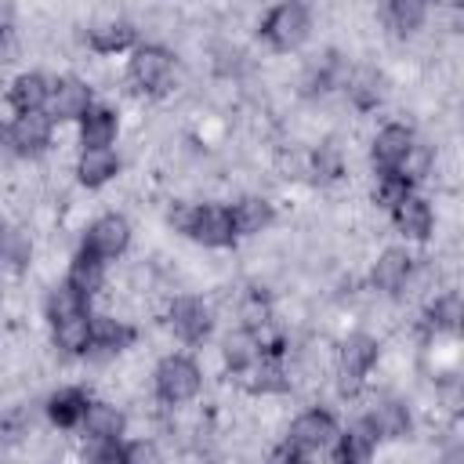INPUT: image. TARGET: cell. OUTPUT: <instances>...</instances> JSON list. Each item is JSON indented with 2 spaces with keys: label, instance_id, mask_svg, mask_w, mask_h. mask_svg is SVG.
I'll return each instance as SVG.
<instances>
[{
  "label": "cell",
  "instance_id": "2",
  "mask_svg": "<svg viewBox=\"0 0 464 464\" xmlns=\"http://www.w3.org/2000/svg\"><path fill=\"white\" fill-rule=\"evenodd\" d=\"M257 36H261L272 51H279V54L297 51V47L312 36V11H308V4H301V0L272 4V7L261 14V22H257Z\"/></svg>",
  "mask_w": 464,
  "mask_h": 464
},
{
  "label": "cell",
  "instance_id": "29",
  "mask_svg": "<svg viewBox=\"0 0 464 464\" xmlns=\"http://www.w3.org/2000/svg\"><path fill=\"white\" fill-rule=\"evenodd\" d=\"M221 355H225L228 373L243 377V373L261 359V341H257V334H254V330H243V326H239L236 334H228V337H225Z\"/></svg>",
  "mask_w": 464,
  "mask_h": 464
},
{
  "label": "cell",
  "instance_id": "32",
  "mask_svg": "<svg viewBox=\"0 0 464 464\" xmlns=\"http://www.w3.org/2000/svg\"><path fill=\"white\" fill-rule=\"evenodd\" d=\"M417 192V174L413 170H392V174H377V185H373V203L381 210H392L399 207L402 199H410Z\"/></svg>",
  "mask_w": 464,
  "mask_h": 464
},
{
  "label": "cell",
  "instance_id": "16",
  "mask_svg": "<svg viewBox=\"0 0 464 464\" xmlns=\"http://www.w3.org/2000/svg\"><path fill=\"white\" fill-rule=\"evenodd\" d=\"M392 214V225H395V232L406 239V243H424V239H431V232H435V210H431V203L424 199V196H410V199H402L399 207H392L388 210Z\"/></svg>",
  "mask_w": 464,
  "mask_h": 464
},
{
  "label": "cell",
  "instance_id": "1",
  "mask_svg": "<svg viewBox=\"0 0 464 464\" xmlns=\"http://www.w3.org/2000/svg\"><path fill=\"white\" fill-rule=\"evenodd\" d=\"M170 225L178 232H185L192 243H199V246H210V250L236 246L228 203H188V207H174L170 210Z\"/></svg>",
  "mask_w": 464,
  "mask_h": 464
},
{
  "label": "cell",
  "instance_id": "30",
  "mask_svg": "<svg viewBox=\"0 0 464 464\" xmlns=\"http://www.w3.org/2000/svg\"><path fill=\"white\" fill-rule=\"evenodd\" d=\"M381 18L392 33L399 36H413L424 22H428V4L424 0H388L381 7Z\"/></svg>",
  "mask_w": 464,
  "mask_h": 464
},
{
  "label": "cell",
  "instance_id": "12",
  "mask_svg": "<svg viewBox=\"0 0 464 464\" xmlns=\"http://www.w3.org/2000/svg\"><path fill=\"white\" fill-rule=\"evenodd\" d=\"M413 272H417V257L410 246H384L370 265V283H373V290L395 297L410 286Z\"/></svg>",
  "mask_w": 464,
  "mask_h": 464
},
{
  "label": "cell",
  "instance_id": "38",
  "mask_svg": "<svg viewBox=\"0 0 464 464\" xmlns=\"http://www.w3.org/2000/svg\"><path fill=\"white\" fill-rule=\"evenodd\" d=\"M87 464H123V439L120 442H91Z\"/></svg>",
  "mask_w": 464,
  "mask_h": 464
},
{
  "label": "cell",
  "instance_id": "20",
  "mask_svg": "<svg viewBox=\"0 0 464 464\" xmlns=\"http://www.w3.org/2000/svg\"><path fill=\"white\" fill-rule=\"evenodd\" d=\"M47 102H51V76L29 69V72H18L7 87V105L14 109V116L22 112H47Z\"/></svg>",
  "mask_w": 464,
  "mask_h": 464
},
{
  "label": "cell",
  "instance_id": "15",
  "mask_svg": "<svg viewBox=\"0 0 464 464\" xmlns=\"http://www.w3.org/2000/svg\"><path fill=\"white\" fill-rule=\"evenodd\" d=\"M341 87H344V94H348V102H352L355 112H373L384 102V94H388V80H384V72L377 65H355V69H348V76H344Z\"/></svg>",
  "mask_w": 464,
  "mask_h": 464
},
{
  "label": "cell",
  "instance_id": "33",
  "mask_svg": "<svg viewBox=\"0 0 464 464\" xmlns=\"http://www.w3.org/2000/svg\"><path fill=\"white\" fill-rule=\"evenodd\" d=\"M51 341H54V348L62 355H72V359L76 355H87V348H91V312L51 326Z\"/></svg>",
  "mask_w": 464,
  "mask_h": 464
},
{
  "label": "cell",
  "instance_id": "13",
  "mask_svg": "<svg viewBox=\"0 0 464 464\" xmlns=\"http://www.w3.org/2000/svg\"><path fill=\"white\" fill-rule=\"evenodd\" d=\"M370 431H373V439L381 442H395V439H406L410 431H413V413H410V406L402 402V399H395V395H381L362 417H359Z\"/></svg>",
  "mask_w": 464,
  "mask_h": 464
},
{
  "label": "cell",
  "instance_id": "4",
  "mask_svg": "<svg viewBox=\"0 0 464 464\" xmlns=\"http://www.w3.org/2000/svg\"><path fill=\"white\" fill-rule=\"evenodd\" d=\"M127 83L141 94H167L174 83V51L163 44H138L127 58Z\"/></svg>",
  "mask_w": 464,
  "mask_h": 464
},
{
  "label": "cell",
  "instance_id": "23",
  "mask_svg": "<svg viewBox=\"0 0 464 464\" xmlns=\"http://www.w3.org/2000/svg\"><path fill=\"white\" fill-rule=\"evenodd\" d=\"M120 134V112L112 105H91L87 116L80 120V145L83 149H112Z\"/></svg>",
  "mask_w": 464,
  "mask_h": 464
},
{
  "label": "cell",
  "instance_id": "19",
  "mask_svg": "<svg viewBox=\"0 0 464 464\" xmlns=\"http://www.w3.org/2000/svg\"><path fill=\"white\" fill-rule=\"evenodd\" d=\"M80 431L87 442H120L123 431H127V413L112 402H102V399H91L83 420H80Z\"/></svg>",
  "mask_w": 464,
  "mask_h": 464
},
{
  "label": "cell",
  "instance_id": "25",
  "mask_svg": "<svg viewBox=\"0 0 464 464\" xmlns=\"http://www.w3.org/2000/svg\"><path fill=\"white\" fill-rule=\"evenodd\" d=\"M120 156L116 149H83L76 160V181L83 188H102L120 174Z\"/></svg>",
  "mask_w": 464,
  "mask_h": 464
},
{
  "label": "cell",
  "instance_id": "17",
  "mask_svg": "<svg viewBox=\"0 0 464 464\" xmlns=\"http://www.w3.org/2000/svg\"><path fill=\"white\" fill-rule=\"evenodd\" d=\"M344 76H348L344 58H341L337 51H323V54H315V58L304 65V72H301V94H304V98H323V94H330L334 87H341Z\"/></svg>",
  "mask_w": 464,
  "mask_h": 464
},
{
  "label": "cell",
  "instance_id": "10",
  "mask_svg": "<svg viewBox=\"0 0 464 464\" xmlns=\"http://www.w3.org/2000/svg\"><path fill=\"white\" fill-rule=\"evenodd\" d=\"M54 141V120L47 112H22L4 127V145L14 156H40Z\"/></svg>",
  "mask_w": 464,
  "mask_h": 464
},
{
  "label": "cell",
  "instance_id": "27",
  "mask_svg": "<svg viewBox=\"0 0 464 464\" xmlns=\"http://www.w3.org/2000/svg\"><path fill=\"white\" fill-rule=\"evenodd\" d=\"M464 319V301L457 290H442L435 294V301L424 308V326L428 334H457Z\"/></svg>",
  "mask_w": 464,
  "mask_h": 464
},
{
  "label": "cell",
  "instance_id": "26",
  "mask_svg": "<svg viewBox=\"0 0 464 464\" xmlns=\"http://www.w3.org/2000/svg\"><path fill=\"white\" fill-rule=\"evenodd\" d=\"M243 384H246V392H254V395H283V392H290V370H286L283 359L261 355V359L243 373Z\"/></svg>",
  "mask_w": 464,
  "mask_h": 464
},
{
  "label": "cell",
  "instance_id": "36",
  "mask_svg": "<svg viewBox=\"0 0 464 464\" xmlns=\"http://www.w3.org/2000/svg\"><path fill=\"white\" fill-rule=\"evenodd\" d=\"M123 464H163L152 439H123Z\"/></svg>",
  "mask_w": 464,
  "mask_h": 464
},
{
  "label": "cell",
  "instance_id": "3",
  "mask_svg": "<svg viewBox=\"0 0 464 464\" xmlns=\"http://www.w3.org/2000/svg\"><path fill=\"white\" fill-rule=\"evenodd\" d=\"M203 392V370L192 355L185 352H170L156 362L152 370V395L163 406H188L196 395Z\"/></svg>",
  "mask_w": 464,
  "mask_h": 464
},
{
  "label": "cell",
  "instance_id": "8",
  "mask_svg": "<svg viewBox=\"0 0 464 464\" xmlns=\"http://www.w3.org/2000/svg\"><path fill=\"white\" fill-rule=\"evenodd\" d=\"M127 246H130V221L123 214H116V210L94 218L83 228V239H80V250L91 254V257H98V261H105V265L116 261V257H123Z\"/></svg>",
  "mask_w": 464,
  "mask_h": 464
},
{
  "label": "cell",
  "instance_id": "28",
  "mask_svg": "<svg viewBox=\"0 0 464 464\" xmlns=\"http://www.w3.org/2000/svg\"><path fill=\"white\" fill-rule=\"evenodd\" d=\"M44 312H47V323H51V326H58V323H65V319L87 315V312H91V301H87L80 290H72V286L62 279V283H54V286L47 290Z\"/></svg>",
  "mask_w": 464,
  "mask_h": 464
},
{
  "label": "cell",
  "instance_id": "6",
  "mask_svg": "<svg viewBox=\"0 0 464 464\" xmlns=\"http://www.w3.org/2000/svg\"><path fill=\"white\" fill-rule=\"evenodd\" d=\"M167 326H170V334L181 344L196 348V344H207L210 341V334H214V312H210V304L203 297L178 294L170 301V308H167Z\"/></svg>",
  "mask_w": 464,
  "mask_h": 464
},
{
  "label": "cell",
  "instance_id": "37",
  "mask_svg": "<svg viewBox=\"0 0 464 464\" xmlns=\"http://www.w3.org/2000/svg\"><path fill=\"white\" fill-rule=\"evenodd\" d=\"M265 464H319V453H308V450H301V446H294V442L283 439L279 446L268 450Z\"/></svg>",
  "mask_w": 464,
  "mask_h": 464
},
{
  "label": "cell",
  "instance_id": "11",
  "mask_svg": "<svg viewBox=\"0 0 464 464\" xmlns=\"http://www.w3.org/2000/svg\"><path fill=\"white\" fill-rule=\"evenodd\" d=\"M91 105H94V87L83 76H58V80H51L47 116L54 123H80Z\"/></svg>",
  "mask_w": 464,
  "mask_h": 464
},
{
  "label": "cell",
  "instance_id": "31",
  "mask_svg": "<svg viewBox=\"0 0 464 464\" xmlns=\"http://www.w3.org/2000/svg\"><path fill=\"white\" fill-rule=\"evenodd\" d=\"M65 283H69L72 290H80V294L91 301V297L105 286V261H98V257H91V254L76 250V254H72V261H69Z\"/></svg>",
  "mask_w": 464,
  "mask_h": 464
},
{
  "label": "cell",
  "instance_id": "39",
  "mask_svg": "<svg viewBox=\"0 0 464 464\" xmlns=\"http://www.w3.org/2000/svg\"><path fill=\"white\" fill-rule=\"evenodd\" d=\"M0 141H4V123H0Z\"/></svg>",
  "mask_w": 464,
  "mask_h": 464
},
{
  "label": "cell",
  "instance_id": "24",
  "mask_svg": "<svg viewBox=\"0 0 464 464\" xmlns=\"http://www.w3.org/2000/svg\"><path fill=\"white\" fill-rule=\"evenodd\" d=\"M330 450H334V464H370L377 453V439L362 420H355V424L341 428V435L334 439Z\"/></svg>",
  "mask_w": 464,
  "mask_h": 464
},
{
  "label": "cell",
  "instance_id": "18",
  "mask_svg": "<svg viewBox=\"0 0 464 464\" xmlns=\"http://www.w3.org/2000/svg\"><path fill=\"white\" fill-rule=\"evenodd\" d=\"M87 406H91L87 388H80V384H65V388H58V392L47 395L44 413H47V420H51L58 431H72V428H80Z\"/></svg>",
  "mask_w": 464,
  "mask_h": 464
},
{
  "label": "cell",
  "instance_id": "35",
  "mask_svg": "<svg viewBox=\"0 0 464 464\" xmlns=\"http://www.w3.org/2000/svg\"><path fill=\"white\" fill-rule=\"evenodd\" d=\"M312 174H315V181H323V185L341 181V178H344V152H341V145L323 141V145L312 152Z\"/></svg>",
  "mask_w": 464,
  "mask_h": 464
},
{
  "label": "cell",
  "instance_id": "21",
  "mask_svg": "<svg viewBox=\"0 0 464 464\" xmlns=\"http://www.w3.org/2000/svg\"><path fill=\"white\" fill-rule=\"evenodd\" d=\"M228 214H232L236 239L239 236H261V232H268L276 225V203L268 196H239L228 207Z\"/></svg>",
  "mask_w": 464,
  "mask_h": 464
},
{
  "label": "cell",
  "instance_id": "14",
  "mask_svg": "<svg viewBox=\"0 0 464 464\" xmlns=\"http://www.w3.org/2000/svg\"><path fill=\"white\" fill-rule=\"evenodd\" d=\"M134 341H138V326L134 323L105 315V312H91V348H87V355L112 359V355L127 352Z\"/></svg>",
  "mask_w": 464,
  "mask_h": 464
},
{
  "label": "cell",
  "instance_id": "34",
  "mask_svg": "<svg viewBox=\"0 0 464 464\" xmlns=\"http://www.w3.org/2000/svg\"><path fill=\"white\" fill-rule=\"evenodd\" d=\"M29 261H33V239H29L22 228L4 225V232H0V265H7V268H25Z\"/></svg>",
  "mask_w": 464,
  "mask_h": 464
},
{
  "label": "cell",
  "instance_id": "7",
  "mask_svg": "<svg viewBox=\"0 0 464 464\" xmlns=\"http://www.w3.org/2000/svg\"><path fill=\"white\" fill-rule=\"evenodd\" d=\"M413 156H417V134L406 123H384L370 141V163L377 174L410 170Z\"/></svg>",
  "mask_w": 464,
  "mask_h": 464
},
{
  "label": "cell",
  "instance_id": "5",
  "mask_svg": "<svg viewBox=\"0 0 464 464\" xmlns=\"http://www.w3.org/2000/svg\"><path fill=\"white\" fill-rule=\"evenodd\" d=\"M377 359H381V341L373 334H362V330L348 334L341 341V348H337V392L341 395H355L366 384V377L377 366Z\"/></svg>",
  "mask_w": 464,
  "mask_h": 464
},
{
  "label": "cell",
  "instance_id": "9",
  "mask_svg": "<svg viewBox=\"0 0 464 464\" xmlns=\"http://www.w3.org/2000/svg\"><path fill=\"white\" fill-rule=\"evenodd\" d=\"M337 435H341V420H337V413L326 410V406H308V410H301V413L290 420V428H286V442H294V446H301V450H308V453L330 450Z\"/></svg>",
  "mask_w": 464,
  "mask_h": 464
},
{
  "label": "cell",
  "instance_id": "22",
  "mask_svg": "<svg viewBox=\"0 0 464 464\" xmlns=\"http://www.w3.org/2000/svg\"><path fill=\"white\" fill-rule=\"evenodd\" d=\"M87 47L94 54H123L138 47V25L130 18H109L87 29Z\"/></svg>",
  "mask_w": 464,
  "mask_h": 464
}]
</instances>
